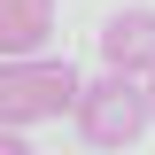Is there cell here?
Wrapping results in <instances>:
<instances>
[{
    "instance_id": "cell-1",
    "label": "cell",
    "mask_w": 155,
    "mask_h": 155,
    "mask_svg": "<svg viewBox=\"0 0 155 155\" xmlns=\"http://www.w3.org/2000/svg\"><path fill=\"white\" fill-rule=\"evenodd\" d=\"M70 124H78V140H85L93 155H116V147H132V140L155 124V116H147V78L101 70L93 85H78V101H70Z\"/></svg>"
},
{
    "instance_id": "cell-2",
    "label": "cell",
    "mask_w": 155,
    "mask_h": 155,
    "mask_svg": "<svg viewBox=\"0 0 155 155\" xmlns=\"http://www.w3.org/2000/svg\"><path fill=\"white\" fill-rule=\"evenodd\" d=\"M78 101V70L54 54H0V124H47V116H70Z\"/></svg>"
},
{
    "instance_id": "cell-3",
    "label": "cell",
    "mask_w": 155,
    "mask_h": 155,
    "mask_svg": "<svg viewBox=\"0 0 155 155\" xmlns=\"http://www.w3.org/2000/svg\"><path fill=\"white\" fill-rule=\"evenodd\" d=\"M101 70H124V78L155 70V8H116L101 23Z\"/></svg>"
},
{
    "instance_id": "cell-4",
    "label": "cell",
    "mask_w": 155,
    "mask_h": 155,
    "mask_svg": "<svg viewBox=\"0 0 155 155\" xmlns=\"http://www.w3.org/2000/svg\"><path fill=\"white\" fill-rule=\"evenodd\" d=\"M54 0H0V54H47Z\"/></svg>"
},
{
    "instance_id": "cell-5",
    "label": "cell",
    "mask_w": 155,
    "mask_h": 155,
    "mask_svg": "<svg viewBox=\"0 0 155 155\" xmlns=\"http://www.w3.org/2000/svg\"><path fill=\"white\" fill-rule=\"evenodd\" d=\"M0 155H39V147H31V140L16 132V124H0Z\"/></svg>"
},
{
    "instance_id": "cell-6",
    "label": "cell",
    "mask_w": 155,
    "mask_h": 155,
    "mask_svg": "<svg viewBox=\"0 0 155 155\" xmlns=\"http://www.w3.org/2000/svg\"><path fill=\"white\" fill-rule=\"evenodd\" d=\"M147 116H155V70H147Z\"/></svg>"
},
{
    "instance_id": "cell-7",
    "label": "cell",
    "mask_w": 155,
    "mask_h": 155,
    "mask_svg": "<svg viewBox=\"0 0 155 155\" xmlns=\"http://www.w3.org/2000/svg\"><path fill=\"white\" fill-rule=\"evenodd\" d=\"M85 155H93V147H85Z\"/></svg>"
}]
</instances>
